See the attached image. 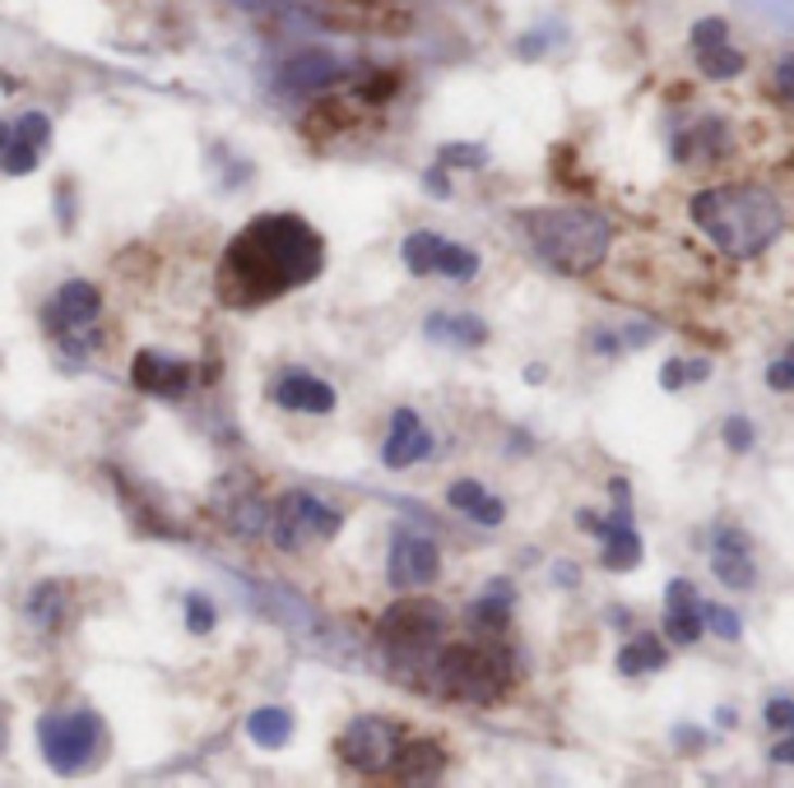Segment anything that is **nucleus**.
<instances>
[{
    "instance_id": "f257e3e1",
    "label": "nucleus",
    "mask_w": 794,
    "mask_h": 788,
    "mask_svg": "<svg viewBox=\"0 0 794 788\" xmlns=\"http://www.w3.org/2000/svg\"><path fill=\"white\" fill-rule=\"evenodd\" d=\"M325 270V241L298 214H261L228 241L219 260V297L228 307H265L307 288Z\"/></svg>"
},
{
    "instance_id": "f03ea898",
    "label": "nucleus",
    "mask_w": 794,
    "mask_h": 788,
    "mask_svg": "<svg viewBox=\"0 0 794 788\" xmlns=\"http://www.w3.org/2000/svg\"><path fill=\"white\" fill-rule=\"evenodd\" d=\"M687 218H693L711 247H720L734 260L762 255L785 227V204L771 196L767 186L753 182H730V186H706L687 200Z\"/></svg>"
},
{
    "instance_id": "7ed1b4c3",
    "label": "nucleus",
    "mask_w": 794,
    "mask_h": 788,
    "mask_svg": "<svg viewBox=\"0 0 794 788\" xmlns=\"http://www.w3.org/2000/svg\"><path fill=\"white\" fill-rule=\"evenodd\" d=\"M516 227L525 233L530 251L554 274H591L604 265L613 241V227L595 209L581 204H554V209H521Z\"/></svg>"
},
{
    "instance_id": "20e7f679",
    "label": "nucleus",
    "mask_w": 794,
    "mask_h": 788,
    "mask_svg": "<svg viewBox=\"0 0 794 788\" xmlns=\"http://www.w3.org/2000/svg\"><path fill=\"white\" fill-rule=\"evenodd\" d=\"M446 608L437 599H400L382 612L376 622V650L386 654V668L400 677V681H413V687H427V668H433V654L442 650V636H446Z\"/></svg>"
},
{
    "instance_id": "39448f33",
    "label": "nucleus",
    "mask_w": 794,
    "mask_h": 788,
    "mask_svg": "<svg viewBox=\"0 0 794 788\" xmlns=\"http://www.w3.org/2000/svg\"><path fill=\"white\" fill-rule=\"evenodd\" d=\"M516 681V659L503 645H442L427 668V687L446 700H470V705H493Z\"/></svg>"
},
{
    "instance_id": "423d86ee",
    "label": "nucleus",
    "mask_w": 794,
    "mask_h": 788,
    "mask_svg": "<svg viewBox=\"0 0 794 788\" xmlns=\"http://www.w3.org/2000/svg\"><path fill=\"white\" fill-rule=\"evenodd\" d=\"M102 738H108V728H102L94 710H61V714H42L38 720V747L57 775L89 770L102 751Z\"/></svg>"
},
{
    "instance_id": "0eeeda50",
    "label": "nucleus",
    "mask_w": 794,
    "mask_h": 788,
    "mask_svg": "<svg viewBox=\"0 0 794 788\" xmlns=\"http://www.w3.org/2000/svg\"><path fill=\"white\" fill-rule=\"evenodd\" d=\"M98 315H102L98 284H89V278H71V284H61V292L42 307V329L51 339H61V348L71 358H79V353H89V348L102 343Z\"/></svg>"
},
{
    "instance_id": "6e6552de",
    "label": "nucleus",
    "mask_w": 794,
    "mask_h": 788,
    "mask_svg": "<svg viewBox=\"0 0 794 788\" xmlns=\"http://www.w3.org/2000/svg\"><path fill=\"white\" fill-rule=\"evenodd\" d=\"M344 529V511L331 501H321L312 492H284L274 501V515H270V538L280 552H298L302 542H331L335 534Z\"/></svg>"
},
{
    "instance_id": "1a4fd4ad",
    "label": "nucleus",
    "mask_w": 794,
    "mask_h": 788,
    "mask_svg": "<svg viewBox=\"0 0 794 788\" xmlns=\"http://www.w3.org/2000/svg\"><path fill=\"white\" fill-rule=\"evenodd\" d=\"M409 738L405 724L386 720V714H358V720L339 733V761L358 770V775H390L395 756H400V742Z\"/></svg>"
},
{
    "instance_id": "9d476101",
    "label": "nucleus",
    "mask_w": 794,
    "mask_h": 788,
    "mask_svg": "<svg viewBox=\"0 0 794 788\" xmlns=\"http://www.w3.org/2000/svg\"><path fill=\"white\" fill-rule=\"evenodd\" d=\"M613 497H618V505H613V515L609 520H599V529H595V538H599V566L604 571H636L642 566V534H636V520H632V505H628V483L623 478H613Z\"/></svg>"
},
{
    "instance_id": "9b49d317",
    "label": "nucleus",
    "mask_w": 794,
    "mask_h": 788,
    "mask_svg": "<svg viewBox=\"0 0 794 788\" xmlns=\"http://www.w3.org/2000/svg\"><path fill=\"white\" fill-rule=\"evenodd\" d=\"M437 575H442V552H437L433 538L405 534V529L395 534L390 556H386V580H390V589H400V593L427 589V585H437Z\"/></svg>"
},
{
    "instance_id": "f8f14e48",
    "label": "nucleus",
    "mask_w": 794,
    "mask_h": 788,
    "mask_svg": "<svg viewBox=\"0 0 794 788\" xmlns=\"http://www.w3.org/2000/svg\"><path fill=\"white\" fill-rule=\"evenodd\" d=\"M270 399H274L280 409H288V413H317V417H321V413H335V404H339L335 385H325L321 376L302 372V366H288V372L274 376Z\"/></svg>"
},
{
    "instance_id": "ddd939ff",
    "label": "nucleus",
    "mask_w": 794,
    "mask_h": 788,
    "mask_svg": "<svg viewBox=\"0 0 794 788\" xmlns=\"http://www.w3.org/2000/svg\"><path fill=\"white\" fill-rule=\"evenodd\" d=\"M131 385L140 395H153V399H182L191 390V366L182 358L145 348V353H135V362H131Z\"/></svg>"
},
{
    "instance_id": "4468645a",
    "label": "nucleus",
    "mask_w": 794,
    "mask_h": 788,
    "mask_svg": "<svg viewBox=\"0 0 794 788\" xmlns=\"http://www.w3.org/2000/svg\"><path fill=\"white\" fill-rule=\"evenodd\" d=\"M711 571L720 585L730 589H753L757 585V566H753V542L739 524H716V542H711Z\"/></svg>"
},
{
    "instance_id": "2eb2a0df",
    "label": "nucleus",
    "mask_w": 794,
    "mask_h": 788,
    "mask_svg": "<svg viewBox=\"0 0 794 788\" xmlns=\"http://www.w3.org/2000/svg\"><path fill=\"white\" fill-rule=\"evenodd\" d=\"M706 636V617H702V599L693 580H669L665 589V640L674 650H693Z\"/></svg>"
},
{
    "instance_id": "dca6fc26",
    "label": "nucleus",
    "mask_w": 794,
    "mask_h": 788,
    "mask_svg": "<svg viewBox=\"0 0 794 788\" xmlns=\"http://www.w3.org/2000/svg\"><path fill=\"white\" fill-rule=\"evenodd\" d=\"M433 454V431L413 409H395L390 413V431H386V446H382V464L386 468H409Z\"/></svg>"
},
{
    "instance_id": "f3484780",
    "label": "nucleus",
    "mask_w": 794,
    "mask_h": 788,
    "mask_svg": "<svg viewBox=\"0 0 794 788\" xmlns=\"http://www.w3.org/2000/svg\"><path fill=\"white\" fill-rule=\"evenodd\" d=\"M339 79H349V65L339 57H325V51H302V57H288L280 70V84L293 93H325L335 89Z\"/></svg>"
},
{
    "instance_id": "a211bd4d",
    "label": "nucleus",
    "mask_w": 794,
    "mask_h": 788,
    "mask_svg": "<svg viewBox=\"0 0 794 788\" xmlns=\"http://www.w3.org/2000/svg\"><path fill=\"white\" fill-rule=\"evenodd\" d=\"M446 765H451V761H446L442 742H433V738H405L400 756H395V765H390V779H400V784H433V779H442Z\"/></svg>"
},
{
    "instance_id": "6ab92c4d",
    "label": "nucleus",
    "mask_w": 794,
    "mask_h": 788,
    "mask_svg": "<svg viewBox=\"0 0 794 788\" xmlns=\"http://www.w3.org/2000/svg\"><path fill=\"white\" fill-rule=\"evenodd\" d=\"M446 505H451V511H460L464 520L483 524V529H497V524L507 520V501L503 497H488V487L474 483V478H460V483L446 487Z\"/></svg>"
},
{
    "instance_id": "aec40b11",
    "label": "nucleus",
    "mask_w": 794,
    "mask_h": 788,
    "mask_svg": "<svg viewBox=\"0 0 794 788\" xmlns=\"http://www.w3.org/2000/svg\"><path fill=\"white\" fill-rule=\"evenodd\" d=\"M724 149H730V139H724V121H720V116H706L702 126L674 135V163H679V167L716 163Z\"/></svg>"
},
{
    "instance_id": "412c9836",
    "label": "nucleus",
    "mask_w": 794,
    "mask_h": 788,
    "mask_svg": "<svg viewBox=\"0 0 794 788\" xmlns=\"http://www.w3.org/2000/svg\"><path fill=\"white\" fill-rule=\"evenodd\" d=\"M511 603H516V589L507 580H493L470 608H464V622H470V630L497 636V630H507V622H511Z\"/></svg>"
},
{
    "instance_id": "4be33fe9",
    "label": "nucleus",
    "mask_w": 794,
    "mask_h": 788,
    "mask_svg": "<svg viewBox=\"0 0 794 788\" xmlns=\"http://www.w3.org/2000/svg\"><path fill=\"white\" fill-rule=\"evenodd\" d=\"M423 335L433 343H446V348H483L488 343V325L479 315H446V311H433L423 321Z\"/></svg>"
},
{
    "instance_id": "5701e85b",
    "label": "nucleus",
    "mask_w": 794,
    "mask_h": 788,
    "mask_svg": "<svg viewBox=\"0 0 794 788\" xmlns=\"http://www.w3.org/2000/svg\"><path fill=\"white\" fill-rule=\"evenodd\" d=\"M665 663H669V640H660L655 630H642V636H632L618 650L613 668H618V677H642V673H660Z\"/></svg>"
},
{
    "instance_id": "b1692460",
    "label": "nucleus",
    "mask_w": 794,
    "mask_h": 788,
    "mask_svg": "<svg viewBox=\"0 0 794 788\" xmlns=\"http://www.w3.org/2000/svg\"><path fill=\"white\" fill-rule=\"evenodd\" d=\"M247 738H251L256 747H265V751L288 747V738H293V714H288L284 705H261V710H251V714H247Z\"/></svg>"
},
{
    "instance_id": "393cba45",
    "label": "nucleus",
    "mask_w": 794,
    "mask_h": 788,
    "mask_svg": "<svg viewBox=\"0 0 794 788\" xmlns=\"http://www.w3.org/2000/svg\"><path fill=\"white\" fill-rule=\"evenodd\" d=\"M24 617L38 630H57L65 622V585L61 580H38L28 593V603H24Z\"/></svg>"
},
{
    "instance_id": "a878e982",
    "label": "nucleus",
    "mask_w": 794,
    "mask_h": 788,
    "mask_svg": "<svg viewBox=\"0 0 794 788\" xmlns=\"http://www.w3.org/2000/svg\"><path fill=\"white\" fill-rule=\"evenodd\" d=\"M442 247H446V237L427 233V227H419V233H409V237H405V247H400V255H405V270H409L413 278H427V274H437Z\"/></svg>"
},
{
    "instance_id": "bb28decb",
    "label": "nucleus",
    "mask_w": 794,
    "mask_h": 788,
    "mask_svg": "<svg viewBox=\"0 0 794 788\" xmlns=\"http://www.w3.org/2000/svg\"><path fill=\"white\" fill-rule=\"evenodd\" d=\"M697 57V70L706 79H720V84H730V79H739L748 70V57L739 47H730V42H720V47H706V51H693Z\"/></svg>"
},
{
    "instance_id": "cd10ccee",
    "label": "nucleus",
    "mask_w": 794,
    "mask_h": 788,
    "mask_svg": "<svg viewBox=\"0 0 794 788\" xmlns=\"http://www.w3.org/2000/svg\"><path fill=\"white\" fill-rule=\"evenodd\" d=\"M270 515H274V505H265L261 497H241V501H233L228 505V524H233V534L237 538H261V534H270Z\"/></svg>"
},
{
    "instance_id": "c85d7f7f",
    "label": "nucleus",
    "mask_w": 794,
    "mask_h": 788,
    "mask_svg": "<svg viewBox=\"0 0 794 788\" xmlns=\"http://www.w3.org/2000/svg\"><path fill=\"white\" fill-rule=\"evenodd\" d=\"M479 251L474 247H460V241H446L442 247V260H437V274H446L451 284H470V278L479 274Z\"/></svg>"
},
{
    "instance_id": "c756f323",
    "label": "nucleus",
    "mask_w": 794,
    "mask_h": 788,
    "mask_svg": "<svg viewBox=\"0 0 794 788\" xmlns=\"http://www.w3.org/2000/svg\"><path fill=\"white\" fill-rule=\"evenodd\" d=\"M706 376H711V362H706V358H693V362H687V358H669L660 366V385H665V390H683V385H697Z\"/></svg>"
},
{
    "instance_id": "7c9ffc66",
    "label": "nucleus",
    "mask_w": 794,
    "mask_h": 788,
    "mask_svg": "<svg viewBox=\"0 0 794 788\" xmlns=\"http://www.w3.org/2000/svg\"><path fill=\"white\" fill-rule=\"evenodd\" d=\"M702 617H706V630H711V636H720L724 645H739V640H744V622H739L734 608L702 603Z\"/></svg>"
},
{
    "instance_id": "2f4dec72",
    "label": "nucleus",
    "mask_w": 794,
    "mask_h": 788,
    "mask_svg": "<svg viewBox=\"0 0 794 788\" xmlns=\"http://www.w3.org/2000/svg\"><path fill=\"white\" fill-rule=\"evenodd\" d=\"M182 612H186V630H196V636H210L214 630V622H219V612H214V603L204 599L200 589H191L182 599Z\"/></svg>"
},
{
    "instance_id": "473e14b6",
    "label": "nucleus",
    "mask_w": 794,
    "mask_h": 788,
    "mask_svg": "<svg viewBox=\"0 0 794 788\" xmlns=\"http://www.w3.org/2000/svg\"><path fill=\"white\" fill-rule=\"evenodd\" d=\"M720 441L730 446L734 454H748V450L757 446V427L748 423L744 413H730V417H724V423H720Z\"/></svg>"
},
{
    "instance_id": "72a5a7b5",
    "label": "nucleus",
    "mask_w": 794,
    "mask_h": 788,
    "mask_svg": "<svg viewBox=\"0 0 794 788\" xmlns=\"http://www.w3.org/2000/svg\"><path fill=\"white\" fill-rule=\"evenodd\" d=\"M720 42H730V24H724L720 14H706V20H697L693 28H687V47H693V51L720 47Z\"/></svg>"
},
{
    "instance_id": "f704fd0d",
    "label": "nucleus",
    "mask_w": 794,
    "mask_h": 788,
    "mask_svg": "<svg viewBox=\"0 0 794 788\" xmlns=\"http://www.w3.org/2000/svg\"><path fill=\"white\" fill-rule=\"evenodd\" d=\"M442 163L479 172V167H488V149H483V145H442Z\"/></svg>"
},
{
    "instance_id": "c9c22d12",
    "label": "nucleus",
    "mask_w": 794,
    "mask_h": 788,
    "mask_svg": "<svg viewBox=\"0 0 794 788\" xmlns=\"http://www.w3.org/2000/svg\"><path fill=\"white\" fill-rule=\"evenodd\" d=\"M762 724L771 733H785L794 724V696H771L767 705H762Z\"/></svg>"
},
{
    "instance_id": "e433bc0d",
    "label": "nucleus",
    "mask_w": 794,
    "mask_h": 788,
    "mask_svg": "<svg viewBox=\"0 0 794 788\" xmlns=\"http://www.w3.org/2000/svg\"><path fill=\"white\" fill-rule=\"evenodd\" d=\"M548 47H554V33H548V28H539V33H525V38L516 42V51H521L525 61H539Z\"/></svg>"
},
{
    "instance_id": "4c0bfd02",
    "label": "nucleus",
    "mask_w": 794,
    "mask_h": 788,
    "mask_svg": "<svg viewBox=\"0 0 794 788\" xmlns=\"http://www.w3.org/2000/svg\"><path fill=\"white\" fill-rule=\"evenodd\" d=\"M591 348H595L599 358H618L628 343H623V335H618V329H591Z\"/></svg>"
},
{
    "instance_id": "58836bf2",
    "label": "nucleus",
    "mask_w": 794,
    "mask_h": 788,
    "mask_svg": "<svg viewBox=\"0 0 794 788\" xmlns=\"http://www.w3.org/2000/svg\"><path fill=\"white\" fill-rule=\"evenodd\" d=\"M423 190H427V196H437V200L451 196V177H446V163H437V167L423 172Z\"/></svg>"
},
{
    "instance_id": "ea45409f",
    "label": "nucleus",
    "mask_w": 794,
    "mask_h": 788,
    "mask_svg": "<svg viewBox=\"0 0 794 788\" xmlns=\"http://www.w3.org/2000/svg\"><path fill=\"white\" fill-rule=\"evenodd\" d=\"M771 79H776V93H781L785 102H794V57H781V61H776V75H771Z\"/></svg>"
},
{
    "instance_id": "a19ab883",
    "label": "nucleus",
    "mask_w": 794,
    "mask_h": 788,
    "mask_svg": "<svg viewBox=\"0 0 794 788\" xmlns=\"http://www.w3.org/2000/svg\"><path fill=\"white\" fill-rule=\"evenodd\" d=\"M554 585L558 589H576L581 585V566L576 562H554Z\"/></svg>"
},
{
    "instance_id": "79ce46f5",
    "label": "nucleus",
    "mask_w": 794,
    "mask_h": 788,
    "mask_svg": "<svg viewBox=\"0 0 794 788\" xmlns=\"http://www.w3.org/2000/svg\"><path fill=\"white\" fill-rule=\"evenodd\" d=\"M767 761L771 765H794V733H785V738L767 751Z\"/></svg>"
},
{
    "instance_id": "37998d69",
    "label": "nucleus",
    "mask_w": 794,
    "mask_h": 788,
    "mask_svg": "<svg viewBox=\"0 0 794 788\" xmlns=\"http://www.w3.org/2000/svg\"><path fill=\"white\" fill-rule=\"evenodd\" d=\"M655 339V325H628L623 329V343L628 348H642V343H650Z\"/></svg>"
},
{
    "instance_id": "c03bdc74",
    "label": "nucleus",
    "mask_w": 794,
    "mask_h": 788,
    "mask_svg": "<svg viewBox=\"0 0 794 788\" xmlns=\"http://www.w3.org/2000/svg\"><path fill=\"white\" fill-rule=\"evenodd\" d=\"M674 742H679L683 751H702V747H706V738H702V733H697L693 724H683V728L674 733Z\"/></svg>"
},
{
    "instance_id": "a18cd8bd",
    "label": "nucleus",
    "mask_w": 794,
    "mask_h": 788,
    "mask_svg": "<svg viewBox=\"0 0 794 788\" xmlns=\"http://www.w3.org/2000/svg\"><path fill=\"white\" fill-rule=\"evenodd\" d=\"M521 376H525L530 385H539V380H548V366H544V362H530V366H525V372H521Z\"/></svg>"
},
{
    "instance_id": "49530a36",
    "label": "nucleus",
    "mask_w": 794,
    "mask_h": 788,
    "mask_svg": "<svg viewBox=\"0 0 794 788\" xmlns=\"http://www.w3.org/2000/svg\"><path fill=\"white\" fill-rule=\"evenodd\" d=\"M716 724H720V728H734V724H739V710H734V705H720V710H716Z\"/></svg>"
},
{
    "instance_id": "de8ad7c7",
    "label": "nucleus",
    "mask_w": 794,
    "mask_h": 788,
    "mask_svg": "<svg viewBox=\"0 0 794 788\" xmlns=\"http://www.w3.org/2000/svg\"><path fill=\"white\" fill-rule=\"evenodd\" d=\"M10 139H14V126H10V121H0V153L10 149Z\"/></svg>"
},
{
    "instance_id": "09e8293b",
    "label": "nucleus",
    "mask_w": 794,
    "mask_h": 788,
    "mask_svg": "<svg viewBox=\"0 0 794 788\" xmlns=\"http://www.w3.org/2000/svg\"><path fill=\"white\" fill-rule=\"evenodd\" d=\"M609 626L623 630V626H628V612H623V608H613V612H609Z\"/></svg>"
},
{
    "instance_id": "8fccbe9b",
    "label": "nucleus",
    "mask_w": 794,
    "mask_h": 788,
    "mask_svg": "<svg viewBox=\"0 0 794 788\" xmlns=\"http://www.w3.org/2000/svg\"><path fill=\"white\" fill-rule=\"evenodd\" d=\"M785 366H790V395H794V343L785 348Z\"/></svg>"
},
{
    "instance_id": "3c124183",
    "label": "nucleus",
    "mask_w": 794,
    "mask_h": 788,
    "mask_svg": "<svg viewBox=\"0 0 794 788\" xmlns=\"http://www.w3.org/2000/svg\"><path fill=\"white\" fill-rule=\"evenodd\" d=\"M0 751H5V720H0Z\"/></svg>"
}]
</instances>
